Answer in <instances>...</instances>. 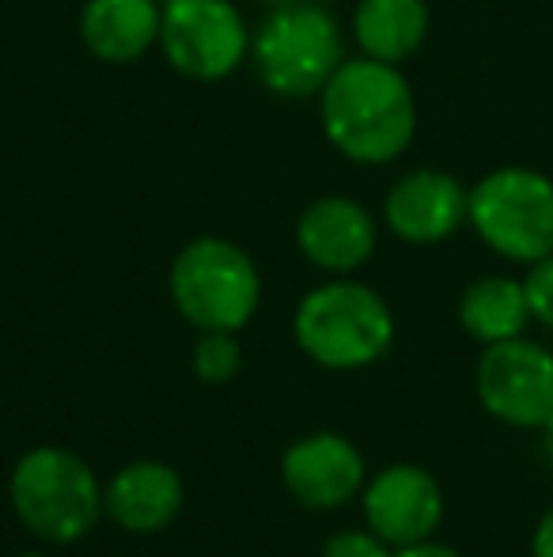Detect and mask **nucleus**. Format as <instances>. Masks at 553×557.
I'll use <instances>...</instances> for the list:
<instances>
[{"instance_id": "f257e3e1", "label": "nucleus", "mask_w": 553, "mask_h": 557, "mask_svg": "<svg viewBox=\"0 0 553 557\" xmlns=\"http://www.w3.org/2000/svg\"><path fill=\"white\" fill-rule=\"evenodd\" d=\"M323 133L345 160L391 163L414 145L417 99L399 65L376 58L341 61L338 73L318 91Z\"/></svg>"}, {"instance_id": "f03ea898", "label": "nucleus", "mask_w": 553, "mask_h": 557, "mask_svg": "<svg viewBox=\"0 0 553 557\" xmlns=\"http://www.w3.org/2000/svg\"><path fill=\"white\" fill-rule=\"evenodd\" d=\"M292 331L315 364L353 372L376 364L391 349L394 315L376 288L361 281H330L303 296Z\"/></svg>"}, {"instance_id": "7ed1b4c3", "label": "nucleus", "mask_w": 553, "mask_h": 557, "mask_svg": "<svg viewBox=\"0 0 553 557\" xmlns=\"http://www.w3.org/2000/svg\"><path fill=\"white\" fill-rule=\"evenodd\" d=\"M12 508L20 523L42 543L68 546L84 539L103 516V490L96 470L65 447H35L12 470Z\"/></svg>"}, {"instance_id": "20e7f679", "label": "nucleus", "mask_w": 553, "mask_h": 557, "mask_svg": "<svg viewBox=\"0 0 553 557\" xmlns=\"http://www.w3.org/2000/svg\"><path fill=\"white\" fill-rule=\"evenodd\" d=\"M171 300L198 331H243L262 300L254 258L231 239H193L171 262Z\"/></svg>"}, {"instance_id": "39448f33", "label": "nucleus", "mask_w": 553, "mask_h": 557, "mask_svg": "<svg viewBox=\"0 0 553 557\" xmlns=\"http://www.w3.org/2000/svg\"><path fill=\"white\" fill-rule=\"evenodd\" d=\"M251 58L262 84L285 99L318 96L345 61L341 27L323 4L296 0L274 8L251 38Z\"/></svg>"}, {"instance_id": "423d86ee", "label": "nucleus", "mask_w": 553, "mask_h": 557, "mask_svg": "<svg viewBox=\"0 0 553 557\" xmlns=\"http://www.w3.org/2000/svg\"><path fill=\"white\" fill-rule=\"evenodd\" d=\"M470 224L512 262L553 255V178L535 168H497L470 190Z\"/></svg>"}, {"instance_id": "0eeeda50", "label": "nucleus", "mask_w": 553, "mask_h": 557, "mask_svg": "<svg viewBox=\"0 0 553 557\" xmlns=\"http://www.w3.org/2000/svg\"><path fill=\"white\" fill-rule=\"evenodd\" d=\"M160 46L193 81H224L243 65L251 35L231 0H171L163 4Z\"/></svg>"}, {"instance_id": "6e6552de", "label": "nucleus", "mask_w": 553, "mask_h": 557, "mask_svg": "<svg viewBox=\"0 0 553 557\" xmlns=\"http://www.w3.org/2000/svg\"><path fill=\"white\" fill-rule=\"evenodd\" d=\"M478 398L512 429H542L553 418V352L527 337L486 345L478 360Z\"/></svg>"}, {"instance_id": "1a4fd4ad", "label": "nucleus", "mask_w": 553, "mask_h": 557, "mask_svg": "<svg viewBox=\"0 0 553 557\" xmlns=\"http://www.w3.org/2000/svg\"><path fill=\"white\" fill-rule=\"evenodd\" d=\"M364 520L391 550L425 543L443 520V490L425 467L394 462L364 482Z\"/></svg>"}, {"instance_id": "9d476101", "label": "nucleus", "mask_w": 553, "mask_h": 557, "mask_svg": "<svg viewBox=\"0 0 553 557\" xmlns=\"http://www.w3.org/2000/svg\"><path fill=\"white\" fill-rule=\"evenodd\" d=\"M384 216L402 243L432 247L470 221V190L448 171H410L391 186Z\"/></svg>"}, {"instance_id": "9b49d317", "label": "nucleus", "mask_w": 553, "mask_h": 557, "mask_svg": "<svg viewBox=\"0 0 553 557\" xmlns=\"http://www.w3.org/2000/svg\"><path fill=\"white\" fill-rule=\"evenodd\" d=\"M280 478L300 505L330 512L364 490V455L338 433H311L285 451Z\"/></svg>"}, {"instance_id": "f8f14e48", "label": "nucleus", "mask_w": 553, "mask_h": 557, "mask_svg": "<svg viewBox=\"0 0 553 557\" xmlns=\"http://www.w3.org/2000/svg\"><path fill=\"white\" fill-rule=\"evenodd\" d=\"M303 258L326 273H353L376 250V221L353 198H318L296 224Z\"/></svg>"}, {"instance_id": "ddd939ff", "label": "nucleus", "mask_w": 553, "mask_h": 557, "mask_svg": "<svg viewBox=\"0 0 553 557\" xmlns=\"http://www.w3.org/2000/svg\"><path fill=\"white\" fill-rule=\"evenodd\" d=\"M183 478L167 462H129L111 478L103 490V512L129 535H152L163 531L178 512H183Z\"/></svg>"}, {"instance_id": "4468645a", "label": "nucleus", "mask_w": 553, "mask_h": 557, "mask_svg": "<svg viewBox=\"0 0 553 557\" xmlns=\"http://www.w3.org/2000/svg\"><path fill=\"white\" fill-rule=\"evenodd\" d=\"M160 0H88L80 15V35L99 61L129 65L160 42Z\"/></svg>"}, {"instance_id": "2eb2a0df", "label": "nucleus", "mask_w": 553, "mask_h": 557, "mask_svg": "<svg viewBox=\"0 0 553 557\" xmlns=\"http://www.w3.org/2000/svg\"><path fill=\"white\" fill-rule=\"evenodd\" d=\"M353 35L364 58L402 65L425 42L428 4L425 0H361L353 15Z\"/></svg>"}, {"instance_id": "dca6fc26", "label": "nucleus", "mask_w": 553, "mask_h": 557, "mask_svg": "<svg viewBox=\"0 0 553 557\" xmlns=\"http://www.w3.org/2000/svg\"><path fill=\"white\" fill-rule=\"evenodd\" d=\"M458 323L481 345L524 337L531 323V304H527L524 281L512 277H481L458 300Z\"/></svg>"}, {"instance_id": "f3484780", "label": "nucleus", "mask_w": 553, "mask_h": 557, "mask_svg": "<svg viewBox=\"0 0 553 557\" xmlns=\"http://www.w3.org/2000/svg\"><path fill=\"white\" fill-rule=\"evenodd\" d=\"M243 364V349H239L231 331H201V342L193 345V372L201 383H228Z\"/></svg>"}, {"instance_id": "a211bd4d", "label": "nucleus", "mask_w": 553, "mask_h": 557, "mask_svg": "<svg viewBox=\"0 0 553 557\" xmlns=\"http://www.w3.org/2000/svg\"><path fill=\"white\" fill-rule=\"evenodd\" d=\"M527 304H531V319L553 331V255L531 262V273L524 281Z\"/></svg>"}, {"instance_id": "6ab92c4d", "label": "nucleus", "mask_w": 553, "mask_h": 557, "mask_svg": "<svg viewBox=\"0 0 553 557\" xmlns=\"http://www.w3.org/2000/svg\"><path fill=\"white\" fill-rule=\"evenodd\" d=\"M323 557H394L376 531H338L323 546Z\"/></svg>"}, {"instance_id": "aec40b11", "label": "nucleus", "mask_w": 553, "mask_h": 557, "mask_svg": "<svg viewBox=\"0 0 553 557\" xmlns=\"http://www.w3.org/2000/svg\"><path fill=\"white\" fill-rule=\"evenodd\" d=\"M531 557H553V508L539 520L531 535Z\"/></svg>"}, {"instance_id": "412c9836", "label": "nucleus", "mask_w": 553, "mask_h": 557, "mask_svg": "<svg viewBox=\"0 0 553 557\" xmlns=\"http://www.w3.org/2000/svg\"><path fill=\"white\" fill-rule=\"evenodd\" d=\"M394 557H463V554L451 550V546L432 543V539H425V543H414V546H402V550H394Z\"/></svg>"}, {"instance_id": "4be33fe9", "label": "nucleus", "mask_w": 553, "mask_h": 557, "mask_svg": "<svg viewBox=\"0 0 553 557\" xmlns=\"http://www.w3.org/2000/svg\"><path fill=\"white\" fill-rule=\"evenodd\" d=\"M542 455H546V462L553 467V418L542 425Z\"/></svg>"}, {"instance_id": "5701e85b", "label": "nucleus", "mask_w": 553, "mask_h": 557, "mask_svg": "<svg viewBox=\"0 0 553 557\" xmlns=\"http://www.w3.org/2000/svg\"><path fill=\"white\" fill-rule=\"evenodd\" d=\"M259 4H269V8H285V4H296V0H259Z\"/></svg>"}, {"instance_id": "b1692460", "label": "nucleus", "mask_w": 553, "mask_h": 557, "mask_svg": "<svg viewBox=\"0 0 553 557\" xmlns=\"http://www.w3.org/2000/svg\"><path fill=\"white\" fill-rule=\"evenodd\" d=\"M15 557H46V554H15Z\"/></svg>"}, {"instance_id": "393cba45", "label": "nucleus", "mask_w": 553, "mask_h": 557, "mask_svg": "<svg viewBox=\"0 0 553 557\" xmlns=\"http://www.w3.org/2000/svg\"><path fill=\"white\" fill-rule=\"evenodd\" d=\"M160 4H171V0H160Z\"/></svg>"}]
</instances>
